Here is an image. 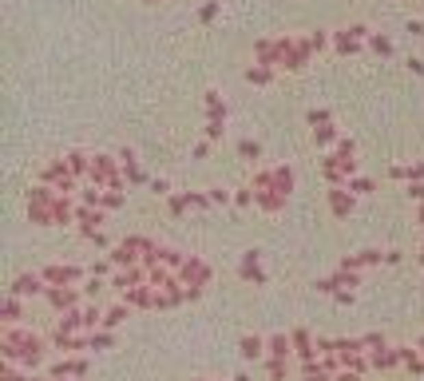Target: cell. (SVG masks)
Instances as JSON below:
<instances>
[{
  "mask_svg": "<svg viewBox=\"0 0 424 381\" xmlns=\"http://www.w3.org/2000/svg\"><path fill=\"white\" fill-rule=\"evenodd\" d=\"M242 354H246V358H258V354H262V342H258V338H246V342H242Z\"/></svg>",
  "mask_w": 424,
  "mask_h": 381,
  "instance_id": "obj_1",
  "label": "cell"
}]
</instances>
